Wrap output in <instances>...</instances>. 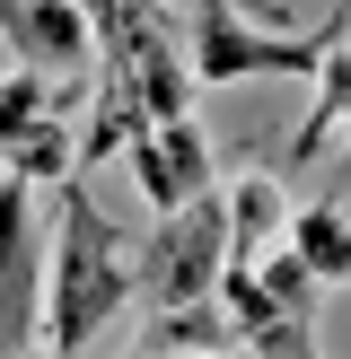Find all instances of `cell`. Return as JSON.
<instances>
[{"instance_id": "obj_13", "label": "cell", "mask_w": 351, "mask_h": 359, "mask_svg": "<svg viewBox=\"0 0 351 359\" xmlns=\"http://www.w3.org/2000/svg\"><path fill=\"white\" fill-rule=\"evenodd\" d=\"M246 351H263V359H307L316 351V316H290V307L263 316V325L246 333Z\"/></svg>"}, {"instance_id": "obj_6", "label": "cell", "mask_w": 351, "mask_h": 359, "mask_svg": "<svg viewBox=\"0 0 351 359\" xmlns=\"http://www.w3.org/2000/svg\"><path fill=\"white\" fill-rule=\"evenodd\" d=\"M132 175L150 193V210H176L193 193H211V140L193 114H167V123H140L132 132Z\"/></svg>"}, {"instance_id": "obj_7", "label": "cell", "mask_w": 351, "mask_h": 359, "mask_svg": "<svg viewBox=\"0 0 351 359\" xmlns=\"http://www.w3.org/2000/svg\"><path fill=\"white\" fill-rule=\"evenodd\" d=\"M281 237H290V193H281L272 167H246L237 184H228V255L255 263L263 245H281Z\"/></svg>"}, {"instance_id": "obj_11", "label": "cell", "mask_w": 351, "mask_h": 359, "mask_svg": "<svg viewBox=\"0 0 351 359\" xmlns=\"http://www.w3.org/2000/svg\"><path fill=\"white\" fill-rule=\"evenodd\" d=\"M70 97H79V88H70V79H53V70L18 62L9 79H0V149H9V140L27 132L35 114H53V105H70Z\"/></svg>"}, {"instance_id": "obj_10", "label": "cell", "mask_w": 351, "mask_h": 359, "mask_svg": "<svg viewBox=\"0 0 351 359\" xmlns=\"http://www.w3.org/2000/svg\"><path fill=\"white\" fill-rule=\"evenodd\" d=\"M140 342H150V351H228V342H237V316H228L220 298H193V307H158Z\"/></svg>"}, {"instance_id": "obj_1", "label": "cell", "mask_w": 351, "mask_h": 359, "mask_svg": "<svg viewBox=\"0 0 351 359\" xmlns=\"http://www.w3.org/2000/svg\"><path fill=\"white\" fill-rule=\"evenodd\" d=\"M62 210H53V263H44V351H88L105 342V325L132 298V245L123 228L97 210V193L79 175H62Z\"/></svg>"}, {"instance_id": "obj_3", "label": "cell", "mask_w": 351, "mask_h": 359, "mask_svg": "<svg viewBox=\"0 0 351 359\" xmlns=\"http://www.w3.org/2000/svg\"><path fill=\"white\" fill-rule=\"evenodd\" d=\"M220 263H228V193H193V202L158 210V228L132 245V298L193 307L220 290Z\"/></svg>"}, {"instance_id": "obj_14", "label": "cell", "mask_w": 351, "mask_h": 359, "mask_svg": "<svg viewBox=\"0 0 351 359\" xmlns=\"http://www.w3.org/2000/svg\"><path fill=\"white\" fill-rule=\"evenodd\" d=\"M351 27V0H333V18H325V35H343Z\"/></svg>"}, {"instance_id": "obj_8", "label": "cell", "mask_w": 351, "mask_h": 359, "mask_svg": "<svg viewBox=\"0 0 351 359\" xmlns=\"http://www.w3.org/2000/svg\"><path fill=\"white\" fill-rule=\"evenodd\" d=\"M0 167L27 175V184H62V175H79V132L62 123V105H53V114H35L27 132L0 149Z\"/></svg>"}, {"instance_id": "obj_4", "label": "cell", "mask_w": 351, "mask_h": 359, "mask_svg": "<svg viewBox=\"0 0 351 359\" xmlns=\"http://www.w3.org/2000/svg\"><path fill=\"white\" fill-rule=\"evenodd\" d=\"M35 298H44V237H35V184L0 167V359L27 351L35 333Z\"/></svg>"}, {"instance_id": "obj_15", "label": "cell", "mask_w": 351, "mask_h": 359, "mask_svg": "<svg viewBox=\"0 0 351 359\" xmlns=\"http://www.w3.org/2000/svg\"><path fill=\"white\" fill-rule=\"evenodd\" d=\"M343 123H351V114H343ZM343 175H351V149H343Z\"/></svg>"}, {"instance_id": "obj_2", "label": "cell", "mask_w": 351, "mask_h": 359, "mask_svg": "<svg viewBox=\"0 0 351 359\" xmlns=\"http://www.w3.org/2000/svg\"><path fill=\"white\" fill-rule=\"evenodd\" d=\"M343 35H290L237 0H193V88H237V79H316V62Z\"/></svg>"}, {"instance_id": "obj_5", "label": "cell", "mask_w": 351, "mask_h": 359, "mask_svg": "<svg viewBox=\"0 0 351 359\" xmlns=\"http://www.w3.org/2000/svg\"><path fill=\"white\" fill-rule=\"evenodd\" d=\"M0 35H9L18 62L53 70V79H79L88 53H97V18H88V0H0Z\"/></svg>"}, {"instance_id": "obj_9", "label": "cell", "mask_w": 351, "mask_h": 359, "mask_svg": "<svg viewBox=\"0 0 351 359\" xmlns=\"http://www.w3.org/2000/svg\"><path fill=\"white\" fill-rule=\"evenodd\" d=\"M290 245L316 263V280H351V210L343 202H307V210H290Z\"/></svg>"}, {"instance_id": "obj_12", "label": "cell", "mask_w": 351, "mask_h": 359, "mask_svg": "<svg viewBox=\"0 0 351 359\" xmlns=\"http://www.w3.org/2000/svg\"><path fill=\"white\" fill-rule=\"evenodd\" d=\"M255 272H263V290H272V307H290V316H316L325 280H316V263L298 255L290 237H281V245H263V255H255Z\"/></svg>"}]
</instances>
